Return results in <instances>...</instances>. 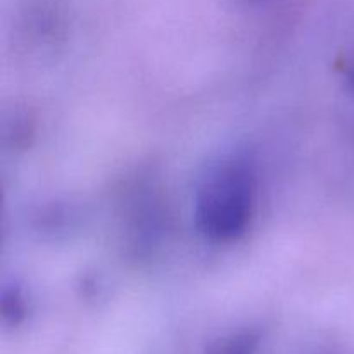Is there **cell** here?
<instances>
[{
    "instance_id": "3",
    "label": "cell",
    "mask_w": 354,
    "mask_h": 354,
    "mask_svg": "<svg viewBox=\"0 0 354 354\" xmlns=\"http://www.w3.org/2000/svg\"><path fill=\"white\" fill-rule=\"evenodd\" d=\"M26 318V299L19 287L12 286L3 290L2 320L9 327H17Z\"/></svg>"
},
{
    "instance_id": "5",
    "label": "cell",
    "mask_w": 354,
    "mask_h": 354,
    "mask_svg": "<svg viewBox=\"0 0 354 354\" xmlns=\"http://www.w3.org/2000/svg\"><path fill=\"white\" fill-rule=\"evenodd\" d=\"M351 80L354 82V66L351 68Z\"/></svg>"
},
{
    "instance_id": "2",
    "label": "cell",
    "mask_w": 354,
    "mask_h": 354,
    "mask_svg": "<svg viewBox=\"0 0 354 354\" xmlns=\"http://www.w3.org/2000/svg\"><path fill=\"white\" fill-rule=\"evenodd\" d=\"M261 334L254 328H239L220 335L204 349V354H258Z\"/></svg>"
},
{
    "instance_id": "1",
    "label": "cell",
    "mask_w": 354,
    "mask_h": 354,
    "mask_svg": "<svg viewBox=\"0 0 354 354\" xmlns=\"http://www.w3.org/2000/svg\"><path fill=\"white\" fill-rule=\"evenodd\" d=\"M258 178L244 156L214 162L197 185L194 220L197 230L213 242H234L245 234L256 207Z\"/></svg>"
},
{
    "instance_id": "4",
    "label": "cell",
    "mask_w": 354,
    "mask_h": 354,
    "mask_svg": "<svg viewBox=\"0 0 354 354\" xmlns=\"http://www.w3.org/2000/svg\"><path fill=\"white\" fill-rule=\"evenodd\" d=\"M245 3H261V2H266V0H244Z\"/></svg>"
}]
</instances>
